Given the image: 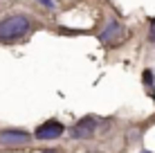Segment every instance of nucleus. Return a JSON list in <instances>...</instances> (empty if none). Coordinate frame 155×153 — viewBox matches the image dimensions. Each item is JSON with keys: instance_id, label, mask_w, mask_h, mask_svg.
<instances>
[{"instance_id": "f257e3e1", "label": "nucleus", "mask_w": 155, "mask_h": 153, "mask_svg": "<svg viewBox=\"0 0 155 153\" xmlns=\"http://www.w3.org/2000/svg\"><path fill=\"white\" fill-rule=\"evenodd\" d=\"M34 20L29 14L14 12L0 18V45H14L18 41H23L25 36L31 32Z\"/></svg>"}, {"instance_id": "f03ea898", "label": "nucleus", "mask_w": 155, "mask_h": 153, "mask_svg": "<svg viewBox=\"0 0 155 153\" xmlns=\"http://www.w3.org/2000/svg\"><path fill=\"white\" fill-rule=\"evenodd\" d=\"M126 34H128V29L124 27L121 20L108 18L106 25H104V29L97 34V38H99V43L106 45V47H117V45H121L126 41Z\"/></svg>"}, {"instance_id": "7ed1b4c3", "label": "nucleus", "mask_w": 155, "mask_h": 153, "mask_svg": "<svg viewBox=\"0 0 155 153\" xmlns=\"http://www.w3.org/2000/svg\"><path fill=\"white\" fill-rule=\"evenodd\" d=\"M63 133H65L63 122H58V119H47V122H43L38 128L34 131V138L43 140V142H50V140H58Z\"/></svg>"}, {"instance_id": "20e7f679", "label": "nucleus", "mask_w": 155, "mask_h": 153, "mask_svg": "<svg viewBox=\"0 0 155 153\" xmlns=\"http://www.w3.org/2000/svg\"><path fill=\"white\" fill-rule=\"evenodd\" d=\"M34 135L23 128H2L0 131V144L2 146H25L29 144Z\"/></svg>"}, {"instance_id": "39448f33", "label": "nucleus", "mask_w": 155, "mask_h": 153, "mask_svg": "<svg viewBox=\"0 0 155 153\" xmlns=\"http://www.w3.org/2000/svg\"><path fill=\"white\" fill-rule=\"evenodd\" d=\"M97 119L94 117H81L74 126H70V138L72 140H90L97 133Z\"/></svg>"}, {"instance_id": "423d86ee", "label": "nucleus", "mask_w": 155, "mask_h": 153, "mask_svg": "<svg viewBox=\"0 0 155 153\" xmlns=\"http://www.w3.org/2000/svg\"><path fill=\"white\" fill-rule=\"evenodd\" d=\"M142 81H144V86H146L148 95H153L155 92V72L151 70V68H146V70L142 72Z\"/></svg>"}, {"instance_id": "0eeeda50", "label": "nucleus", "mask_w": 155, "mask_h": 153, "mask_svg": "<svg viewBox=\"0 0 155 153\" xmlns=\"http://www.w3.org/2000/svg\"><path fill=\"white\" fill-rule=\"evenodd\" d=\"M34 2H38L41 7H45V9H50V12H54V9L58 7V2L56 0H34Z\"/></svg>"}, {"instance_id": "6e6552de", "label": "nucleus", "mask_w": 155, "mask_h": 153, "mask_svg": "<svg viewBox=\"0 0 155 153\" xmlns=\"http://www.w3.org/2000/svg\"><path fill=\"white\" fill-rule=\"evenodd\" d=\"M148 43H155V18H148Z\"/></svg>"}, {"instance_id": "1a4fd4ad", "label": "nucleus", "mask_w": 155, "mask_h": 153, "mask_svg": "<svg viewBox=\"0 0 155 153\" xmlns=\"http://www.w3.org/2000/svg\"><path fill=\"white\" fill-rule=\"evenodd\" d=\"M43 153H56V151H43Z\"/></svg>"}, {"instance_id": "9d476101", "label": "nucleus", "mask_w": 155, "mask_h": 153, "mask_svg": "<svg viewBox=\"0 0 155 153\" xmlns=\"http://www.w3.org/2000/svg\"><path fill=\"white\" fill-rule=\"evenodd\" d=\"M140 153H151V151H140Z\"/></svg>"}]
</instances>
